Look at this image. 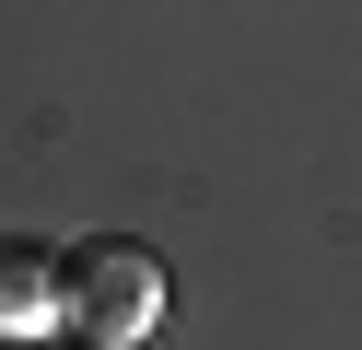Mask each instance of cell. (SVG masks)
<instances>
[{
	"mask_svg": "<svg viewBox=\"0 0 362 350\" xmlns=\"http://www.w3.org/2000/svg\"><path fill=\"white\" fill-rule=\"evenodd\" d=\"M59 303H71L82 339H141V327L164 315V269H152L141 245H82L71 269H59Z\"/></svg>",
	"mask_w": 362,
	"mask_h": 350,
	"instance_id": "1",
	"label": "cell"
},
{
	"mask_svg": "<svg viewBox=\"0 0 362 350\" xmlns=\"http://www.w3.org/2000/svg\"><path fill=\"white\" fill-rule=\"evenodd\" d=\"M24 280H35V257H24V245H0V315L24 303Z\"/></svg>",
	"mask_w": 362,
	"mask_h": 350,
	"instance_id": "2",
	"label": "cell"
},
{
	"mask_svg": "<svg viewBox=\"0 0 362 350\" xmlns=\"http://www.w3.org/2000/svg\"><path fill=\"white\" fill-rule=\"evenodd\" d=\"M0 350H35V339H0Z\"/></svg>",
	"mask_w": 362,
	"mask_h": 350,
	"instance_id": "3",
	"label": "cell"
}]
</instances>
